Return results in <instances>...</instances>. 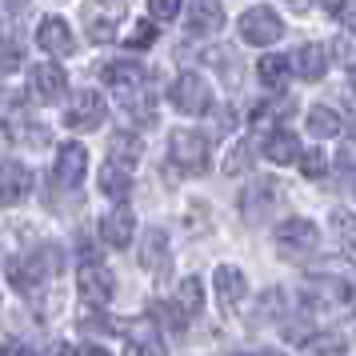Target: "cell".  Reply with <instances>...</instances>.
I'll list each match as a JSON object with an SVG mask.
<instances>
[{
	"instance_id": "obj_1",
	"label": "cell",
	"mask_w": 356,
	"mask_h": 356,
	"mask_svg": "<svg viewBox=\"0 0 356 356\" xmlns=\"http://www.w3.org/2000/svg\"><path fill=\"white\" fill-rule=\"evenodd\" d=\"M76 284H81V296L88 300L92 308H104L113 300L116 292V280H113V268L108 264H100L97 252H81V268H76Z\"/></svg>"
},
{
	"instance_id": "obj_2",
	"label": "cell",
	"mask_w": 356,
	"mask_h": 356,
	"mask_svg": "<svg viewBox=\"0 0 356 356\" xmlns=\"http://www.w3.org/2000/svg\"><path fill=\"white\" fill-rule=\"evenodd\" d=\"M316 244H321V232H316V225L305 220V216H292V220H284V225L276 228V252H280L284 260L312 257Z\"/></svg>"
},
{
	"instance_id": "obj_3",
	"label": "cell",
	"mask_w": 356,
	"mask_h": 356,
	"mask_svg": "<svg viewBox=\"0 0 356 356\" xmlns=\"http://www.w3.org/2000/svg\"><path fill=\"white\" fill-rule=\"evenodd\" d=\"M168 97H172V104H177L184 116L212 113V88H209V81H204L200 72H180L177 84L168 88Z\"/></svg>"
},
{
	"instance_id": "obj_4",
	"label": "cell",
	"mask_w": 356,
	"mask_h": 356,
	"mask_svg": "<svg viewBox=\"0 0 356 356\" xmlns=\"http://www.w3.org/2000/svg\"><path fill=\"white\" fill-rule=\"evenodd\" d=\"M168 156H172V164L184 168L188 177H200V172L209 168V140H204L200 132L180 129V132H172V140H168Z\"/></svg>"
},
{
	"instance_id": "obj_5",
	"label": "cell",
	"mask_w": 356,
	"mask_h": 356,
	"mask_svg": "<svg viewBox=\"0 0 356 356\" xmlns=\"http://www.w3.org/2000/svg\"><path fill=\"white\" fill-rule=\"evenodd\" d=\"M236 29H241L244 44H260V49H264V44H276V40L284 36V20L276 17L268 4H257V8H248L241 17Z\"/></svg>"
},
{
	"instance_id": "obj_6",
	"label": "cell",
	"mask_w": 356,
	"mask_h": 356,
	"mask_svg": "<svg viewBox=\"0 0 356 356\" xmlns=\"http://www.w3.org/2000/svg\"><path fill=\"white\" fill-rule=\"evenodd\" d=\"M65 68L60 65H33L29 68V97L40 100V104H52V100L65 97Z\"/></svg>"
},
{
	"instance_id": "obj_7",
	"label": "cell",
	"mask_w": 356,
	"mask_h": 356,
	"mask_svg": "<svg viewBox=\"0 0 356 356\" xmlns=\"http://www.w3.org/2000/svg\"><path fill=\"white\" fill-rule=\"evenodd\" d=\"M100 120H104V100H100V92H92V88H81L76 97H72V104H68L65 113V124L68 129H97Z\"/></svg>"
},
{
	"instance_id": "obj_8",
	"label": "cell",
	"mask_w": 356,
	"mask_h": 356,
	"mask_svg": "<svg viewBox=\"0 0 356 356\" xmlns=\"http://www.w3.org/2000/svg\"><path fill=\"white\" fill-rule=\"evenodd\" d=\"M56 184H65V188H76L84 180V172H88V148L76 145V140H68V145H60V152H56Z\"/></svg>"
},
{
	"instance_id": "obj_9",
	"label": "cell",
	"mask_w": 356,
	"mask_h": 356,
	"mask_svg": "<svg viewBox=\"0 0 356 356\" xmlns=\"http://www.w3.org/2000/svg\"><path fill=\"white\" fill-rule=\"evenodd\" d=\"M49 264V257H17L13 264H8V276H13V284H17V292H40V280L52 273V268H44Z\"/></svg>"
},
{
	"instance_id": "obj_10",
	"label": "cell",
	"mask_w": 356,
	"mask_h": 356,
	"mask_svg": "<svg viewBox=\"0 0 356 356\" xmlns=\"http://www.w3.org/2000/svg\"><path fill=\"white\" fill-rule=\"evenodd\" d=\"M33 193V172L24 164H0V204H20Z\"/></svg>"
},
{
	"instance_id": "obj_11",
	"label": "cell",
	"mask_w": 356,
	"mask_h": 356,
	"mask_svg": "<svg viewBox=\"0 0 356 356\" xmlns=\"http://www.w3.org/2000/svg\"><path fill=\"white\" fill-rule=\"evenodd\" d=\"M216 296H220L225 312H236V308L244 305V296H248V280H244L241 268H232V264H220V268H216Z\"/></svg>"
},
{
	"instance_id": "obj_12",
	"label": "cell",
	"mask_w": 356,
	"mask_h": 356,
	"mask_svg": "<svg viewBox=\"0 0 356 356\" xmlns=\"http://www.w3.org/2000/svg\"><path fill=\"white\" fill-rule=\"evenodd\" d=\"M132 232H136V216H132L124 204H120V209H113L104 220H100V236H104V244H108V248H129Z\"/></svg>"
},
{
	"instance_id": "obj_13",
	"label": "cell",
	"mask_w": 356,
	"mask_h": 356,
	"mask_svg": "<svg viewBox=\"0 0 356 356\" xmlns=\"http://www.w3.org/2000/svg\"><path fill=\"white\" fill-rule=\"evenodd\" d=\"M116 13L113 4H100V0H88V8H84V29H88V36L97 40V44H108L116 36Z\"/></svg>"
},
{
	"instance_id": "obj_14",
	"label": "cell",
	"mask_w": 356,
	"mask_h": 356,
	"mask_svg": "<svg viewBox=\"0 0 356 356\" xmlns=\"http://www.w3.org/2000/svg\"><path fill=\"white\" fill-rule=\"evenodd\" d=\"M220 29H225V8H220V0H193V8H188V33L209 36V33H220Z\"/></svg>"
},
{
	"instance_id": "obj_15",
	"label": "cell",
	"mask_w": 356,
	"mask_h": 356,
	"mask_svg": "<svg viewBox=\"0 0 356 356\" xmlns=\"http://www.w3.org/2000/svg\"><path fill=\"white\" fill-rule=\"evenodd\" d=\"M36 40H40V49L52 52V56H72V52H76L72 29H68L60 17H49V20H44V24H40V33H36Z\"/></svg>"
},
{
	"instance_id": "obj_16",
	"label": "cell",
	"mask_w": 356,
	"mask_h": 356,
	"mask_svg": "<svg viewBox=\"0 0 356 356\" xmlns=\"http://www.w3.org/2000/svg\"><path fill=\"white\" fill-rule=\"evenodd\" d=\"M308 289L316 292V300H321L324 308L332 305V308H353V284L348 280H340V276H312L308 280Z\"/></svg>"
},
{
	"instance_id": "obj_17",
	"label": "cell",
	"mask_w": 356,
	"mask_h": 356,
	"mask_svg": "<svg viewBox=\"0 0 356 356\" xmlns=\"http://www.w3.org/2000/svg\"><path fill=\"white\" fill-rule=\"evenodd\" d=\"M168 236H164L161 228H148L145 232V241H140V264H145L148 273H156L164 276L168 273Z\"/></svg>"
},
{
	"instance_id": "obj_18",
	"label": "cell",
	"mask_w": 356,
	"mask_h": 356,
	"mask_svg": "<svg viewBox=\"0 0 356 356\" xmlns=\"http://www.w3.org/2000/svg\"><path fill=\"white\" fill-rule=\"evenodd\" d=\"M292 68L300 81H321L324 68H328V49L324 44H300L296 56H292Z\"/></svg>"
},
{
	"instance_id": "obj_19",
	"label": "cell",
	"mask_w": 356,
	"mask_h": 356,
	"mask_svg": "<svg viewBox=\"0 0 356 356\" xmlns=\"http://www.w3.org/2000/svg\"><path fill=\"white\" fill-rule=\"evenodd\" d=\"M100 76H104V84H108V88H116V92H129V88H136V84H145V68L136 65V60H113V65L100 68Z\"/></svg>"
},
{
	"instance_id": "obj_20",
	"label": "cell",
	"mask_w": 356,
	"mask_h": 356,
	"mask_svg": "<svg viewBox=\"0 0 356 356\" xmlns=\"http://www.w3.org/2000/svg\"><path fill=\"white\" fill-rule=\"evenodd\" d=\"M132 164L124 161H108L104 168H100V193L113 196V200H124V196L132 193Z\"/></svg>"
},
{
	"instance_id": "obj_21",
	"label": "cell",
	"mask_w": 356,
	"mask_h": 356,
	"mask_svg": "<svg viewBox=\"0 0 356 356\" xmlns=\"http://www.w3.org/2000/svg\"><path fill=\"white\" fill-rule=\"evenodd\" d=\"M296 156H300V145H296V136L284 129H273L268 136H264V161L273 164H296Z\"/></svg>"
},
{
	"instance_id": "obj_22",
	"label": "cell",
	"mask_w": 356,
	"mask_h": 356,
	"mask_svg": "<svg viewBox=\"0 0 356 356\" xmlns=\"http://www.w3.org/2000/svg\"><path fill=\"white\" fill-rule=\"evenodd\" d=\"M273 200H276V184H273V180H257V184H252V188H248V193L241 196V204H244V220H252V225H257L260 216L273 209Z\"/></svg>"
},
{
	"instance_id": "obj_23",
	"label": "cell",
	"mask_w": 356,
	"mask_h": 356,
	"mask_svg": "<svg viewBox=\"0 0 356 356\" xmlns=\"http://www.w3.org/2000/svg\"><path fill=\"white\" fill-rule=\"evenodd\" d=\"M340 129H344V120H340V113L332 104H312V108H308V132H312V136L332 140V136H340Z\"/></svg>"
},
{
	"instance_id": "obj_24",
	"label": "cell",
	"mask_w": 356,
	"mask_h": 356,
	"mask_svg": "<svg viewBox=\"0 0 356 356\" xmlns=\"http://www.w3.org/2000/svg\"><path fill=\"white\" fill-rule=\"evenodd\" d=\"M120 337L129 340L132 353H161L156 328H152L148 321H129V324H120Z\"/></svg>"
},
{
	"instance_id": "obj_25",
	"label": "cell",
	"mask_w": 356,
	"mask_h": 356,
	"mask_svg": "<svg viewBox=\"0 0 356 356\" xmlns=\"http://www.w3.org/2000/svg\"><path fill=\"white\" fill-rule=\"evenodd\" d=\"M257 72H260V84L264 88H273V92H280L284 84H289V72H292V60H284V56H260V65H257Z\"/></svg>"
},
{
	"instance_id": "obj_26",
	"label": "cell",
	"mask_w": 356,
	"mask_h": 356,
	"mask_svg": "<svg viewBox=\"0 0 356 356\" xmlns=\"http://www.w3.org/2000/svg\"><path fill=\"white\" fill-rule=\"evenodd\" d=\"M177 305L184 316H196L204 308V289H200V276H184L180 280V292H177Z\"/></svg>"
},
{
	"instance_id": "obj_27",
	"label": "cell",
	"mask_w": 356,
	"mask_h": 356,
	"mask_svg": "<svg viewBox=\"0 0 356 356\" xmlns=\"http://www.w3.org/2000/svg\"><path fill=\"white\" fill-rule=\"evenodd\" d=\"M289 113H292L289 100H284V104H257V108H252V129L268 136V132L276 129V120H280V116H289Z\"/></svg>"
},
{
	"instance_id": "obj_28",
	"label": "cell",
	"mask_w": 356,
	"mask_h": 356,
	"mask_svg": "<svg viewBox=\"0 0 356 356\" xmlns=\"http://www.w3.org/2000/svg\"><path fill=\"white\" fill-rule=\"evenodd\" d=\"M108 152H113V161L136 164V156H140V140H136L132 132H116V136H113V145H108Z\"/></svg>"
},
{
	"instance_id": "obj_29",
	"label": "cell",
	"mask_w": 356,
	"mask_h": 356,
	"mask_svg": "<svg viewBox=\"0 0 356 356\" xmlns=\"http://www.w3.org/2000/svg\"><path fill=\"white\" fill-rule=\"evenodd\" d=\"M248 164H252V145L248 140H236V148L228 152V161H225V172L228 177H244Z\"/></svg>"
},
{
	"instance_id": "obj_30",
	"label": "cell",
	"mask_w": 356,
	"mask_h": 356,
	"mask_svg": "<svg viewBox=\"0 0 356 356\" xmlns=\"http://www.w3.org/2000/svg\"><path fill=\"white\" fill-rule=\"evenodd\" d=\"M324 13L344 29H356V0H324Z\"/></svg>"
},
{
	"instance_id": "obj_31",
	"label": "cell",
	"mask_w": 356,
	"mask_h": 356,
	"mask_svg": "<svg viewBox=\"0 0 356 356\" xmlns=\"http://www.w3.org/2000/svg\"><path fill=\"white\" fill-rule=\"evenodd\" d=\"M300 172H305L308 180H321L324 172H328V156H324L321 148H308V152H300Z\"/></svg>"
},
{
	"instance_id": "obj_32",
	"label": "cell",
	"mask_w": 356,
	"mask_h": 356,
	"mask_svg": "<svg viewBox=\"0 0 356 356\" xmlns=\"http://www.w3.org/2000/svg\"><path fill=\"white\" fill-rule=\"evenodd\" d=\"M284 340H289V344H308V340H312V321H308V316L289 321L284 324Z\"/></svg>"
},
{
	"instance_id": "obj_33",
	"label": "cell",
	"mask_w": 356,
	"mask_h": 356,
	"mask_svg": "<svg viewBox=\"0 0 356 356\" xmlns=\"http://www.w3.org/2000/svg\"><path fill=\"white\" fill-rule=\"evenodd\" d=\"M148 13H152V20L168 24V20L180 17V0H148Z\"/></svg>"
},
{
	"instance_id": "obj_34",
	"label": "cell",
	"mask_w": 356,
	"mask_h": 356,
	"mask_svg": "<svg viewBox=\"0 0 356 356\" xmlns=\"http://www.w3.org/2000/svg\"><path fill=\"white\" fill-rule=\"evenodd\" d=\"M152 36H156V24L140 20V24L129 33V49H148V44H152Z\"/></svg>"
},
{
	"instance_id": "obj_35",
	"label": "cell",
	"mask_w": 356,
	"mask_h": 356,
	"mask_svg": "<svg viewBox=\"0 0 356 356\" xmlns=\"http://www.w3.org/2000/svg\"><path fill=\"white\" fill-rule=\"evenodd\" d=\"M332 228H337V232L344 236V241H356V220H353V216H348L344 209L332 212Z\"/></svg>"
},
{
	"instance_id": "obj_36",
	"label": "cell",
	"mask_w": 356,
	"mask_h": 356,
	"mask_svg": "<svg viewBox=\"0 0 356 356\" xmlns=\"http://www.w3.org/2000/svg\"><path fill=\"white\" fill-rule=\"evenodd\" d=\"M17 65H20V52L13 49V44H4V40H0V72H13Z\"/></svg>"
},
{
	"instance_id": "obj_37",
	"label": "cell",
	"mask_w": 356,
	"mask_h": 356,
	"mask_svg": "<svg viewBox=\"0 0 356 356\" xmlns=\"http://www.w3.org/2000/svg\"><path fill=\"white\" fill-rule=\"evenodd\" d=\"M308 348H316V353H344V340L328 337V340H308Z\"/></svg>"
},
{
	"instance_id": "obj_38",
	"label": "cell",
	"mask_w": 356,
	"mask_h": 356,
	"mask_svg": "<svg viewBox=\"0 0 356 356\" xmlns=\"http://www.w3.org/2000/svg\"><path fill=\"white\" fill-rule=\"evenodd\" d=\"M337 56H340V60H348V56H353V40H348V36H340V40H337Z\"/></svg>"
},
{
	"instance_id": "obj_39",
	"label": "cell",
	"mask_w": 356,
	"mask_h": 356,
	"mask_svg": "<svg viewBox=\"0 0 356 356\" xmlns=\"http://www.w3.org/2000/svg\"><path fill=\"white\" fill-rule=\"evenodd\" d=\"M24 4H29V0H0V8H4V13H20Z\"/></svg>"
},
{
	"instance_id": "obj_40",
	"label": "cell",
	"mask_w": 356,
	"mask_h": 356,
	"mask_svg": "<svg viewBox=\"0 0 356 356\" xmlns=\"http://www.w3.org/2000/svg\"><path fill=\"white\" fill-rule=\"evenodd\" d=\"M284 4H292L296 13H305V8H312V0H284Z\"/></svg>"
},
{
	"instance_id": "obj_41",
	"label": "cell",
	"mask_w": 356,
	"mask_h": 356,
	"mask_svg": "<svg viewBox=\"0 0 356 356\" xmlns=\"http://www.w3.org/2000/svg\"><path fill=\"white\" fill-rule=\"evenodd\" d=\"M353 88H356V68H353Z\"/></svg>"
}]
</instances>
